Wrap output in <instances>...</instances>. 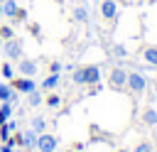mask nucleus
Listing matches in <instances>:
<instances>
[{
    "mask_svg": "<svg viewBox=\"0 0 157 152\" xmlns=\"http://www.w3.org/2000/svg\"><path fill=\"white\" fill-rule=\"evenodd\" d=\"M128 81V69L125 66H113L110 74H108V86L110 88H123Z\"/></svg>",
    "mask_w": 157,
    "mask_h": 152,
    "instance_id": "obj_1",
    "label": "nucleus"
},
{
    "mask_svg": "<svg viewBox=\"0 0 157 152\" xmlns=\"http://www.w3.org/2000/svg\"><path fill=\"white\" fill-rule=\"evenodd\" d=\"M125 86H128L132 93H142V91L147 88V78H145L140 71H130V74H128V81H125Z\"/></svg>",
    "mask_w": 157,
    "mask_h": 152,
    "instance_id": "obj_2",
    "label": "nucleus"
},
{
    "mask_svg": "<svg viewBox=\"0 0 157 152\" xmlns=\"http://www.w3.org/2000/svg\"><path fill=\"white\" fill-rule=\"evenodd\" d=\"M10 86H12V91H17V93H32V91H37V83H34V78H29V76L12 78Z\"/></svg>",
    "mask_w": 157,
    "mask_h": 152,
    "instance_id": "obj_3",
    "label": "nucleus"
},
{
    "mask_svg": "<svg viewBox=\"0 0 157 152\" xmlns=\"http://www.w3.org/2000/svg\"><path fill=\"white\" fill-rule=\"evenodd\" d=\"M56 137L54 135H49V132H42L39 137H37V150L39 152H56Z\"/></svg>",
    "mask_w": 157,
    "mask_h": 152,
    "instance_id": "obj_4",
    "label": "nucleus"
},
{
    "mask_svg": "<svg viewBox=\"0 0 157 152\" xmlns=\"http://www.w3.org/2000/svg\"><path fill=\"white\" fill-rule=\"evenodd\" d=\"M5 54H7L10 61H20L22 59V44L15 42V39H7L5 42Z\"/></svg>",
    "mask_w": 157,
    "mask_h": 152,
    "instance_id": "obj_5",
    "label": "nucleus"
},
{
    "mask_svg": "<svg viewBox=\"0 0 157 152\" xmlns=\"http://www.w3.org/2000/svg\"><path fill=\"white\" fill-rule=\"evenodd\" d=\"M83 83L86 86H98L101 83V69L98 66H83Z\"/></svg>",
    "mask_w": 157,
    "mask_h": 152,
    "instance_id": "obj_6",
    "label": "nucleus"
},
{
    "mask_svg": "<svg viewBox=\"0 0 157 152\" xmlns=\"http://www.w3.org/2000/svg\"><path fill=\"white\" fill-rule=\"evenodd\" d=\"M17 69H20V74H22V76H29V78H32V76L37 74V69H39V66H37V61H34V59H25V56H22Z\"/></svg>",
    "mask_w": 157,
    "mask_h": 152,
    "instance_id": "obj_7",
    "label": "nucleus"
},
{
    "mask_svg": "<svg viewBox=\"0 0 157 152\" xmlns=\"http://www.w3.org/2000/svg\"><path fill=\"white\" fill-rule=\"evenodd\" d=\"M101 15H103L105 20H115V15H118L115 0H103V2H101Z\"/></svg>",
    "mask_w": 157,
    "mask_h": 152,
    "instance_id": "obj_8",
    "label": "nucleus"
},
{
    "mask_svg": "<svg viewBox=\"0 0 157 152\" xmlns=\"http://www.w3.org/2000/svg\"><path fill=\"white\" fill-rule=\"evenodd\" d=\"M142 123H145L147 127H155V125H157V108L147 105V108L142 110Z\"/></svg>",
    "mask_w": 157,
    "mask_h": 152,
    "instance_id": "obj_9",
    "label": "nucleus"
},
{
    "mask_svg": "<svg viewBox=\"0 0 157 152\" xmlns=\"http://www.w3.org/2000/svg\"><path fill=\"white\" fill-rule=\"evenodd\" d=\"M2 12H5L7 17H12V20H17L20 7H17V2H15V0H5V2H2Z\"/></svg>",
    "mask_w": 157,
    "mask_h": 152,
    "instance_id": "obj_10",
    "label": "nucleus"
},
{
    "mask_svg": "<svg viewBox=\"0 0 157 152\" xmlns=\"http://www.w3.org/2000/svg\"><path fill=\"white\" fill-rule=\"evenodd\" d=\"M0 101H2V103H7V101L12 103V101H15V91H12L10 83H0Z\"/></svg>",
    "mask_w": 157,
    "mask_h": 152,
    "instance_id": "obj_11",
    "label": "nucleus"
},
{
    "mask_svg": "<svg viewBox=\"0 0 157 152\" xmlns=\"http://www.w3.org/2000/svg\"><path fill=\"white\" fill-rule=\"evenodd\" d=\"M56 83H59V74H49V76H47V78H44V81L39 83V88L49 93V91H52V88H54Z\"/></svg>",
    "mask_w": 157,
    "mask_h": 152,
    "instance_id": "obj_12",
    "label": "nucleus"
},
{
    "mask_svg": "<svg viewBox=\"0 0 157 152\" xmlns=\"http://www.w3.org/2000/svg\"><path fill=\"white\" fill-rule=\"evenodd\" d=\"M29 130H34L37 135H42V132L47 130V120H44L42 115H37V118H32V123H29Z\"/></svg>",
    "mask_w": 157,
    "mask_h": 152,
    "instance_id": "obj_13",
    "label": "nucleus"
},
{
    "mask_svg": "<svg viewBox=\"0 0 157 152\" xmlns=\"http://www.w3.org/2000/svg\"><path fill=\"white\" fill-rule=\"evenodd\" d=\"M142 56H145V61H147L150 66H157V47H147V49L142 51Z\"/></svg>",
    "mask_w": 157,
    "mask_h": 152,
    "instance_id": "obj_14",
    "label": "nucleus"
},
{
    "mask_svg": "<svg viewBox=\"0 0 157 152\" xmlns=\"http://www.w3.org/2000/svg\"><path fill=\"white\" fill-rule=\"evenodd\" d=\"M37 137H39V135H37L34 130H27V132L22 135V142H25V147H37Z\"/></svg>",
    "mask_w": 157,
    "mask_h": 152,
    "instance_id": "obj_15",
    "label": "nucleus"
},
{
    "mask_svg": "<svg viewBox=\"0 0 157 152\" xmlns=\"http://www.w3.org/2000/svg\"><path fill=\"white\" fill-rule=\"evenodd\" d=\"M10 115H12V103L7 101V103H2V105H0V125H2V123H7V120H10Z\"/></svg>",
    "mask_w": 157,
    "mask_h": 152,
    "instance_id": "obj_16",
    "label": "nucleus"
},
{
    "mask_svg": "<svg viewBox=\"0 0 157 152\" xmlns=\"http://www.w3.org/2000/svg\"><path fill=\"white\" fill-rule=\"evenodd\" d=\"M39 103H42V93H39V91L27 93V105H29V108H34V105H39Z\"/></svg>",
    "mask_w": 157,
    "mask_h": 152,
    "instance_id": "obj_17",
    "label": "nucleus"
},
{
    "mask_svg": "<svg viewBox=\"0 0 157 152\" xmlns=\"http://www.w3.org/2000/svg\"><path fill=\"white\" fill-rule=\"evenodd\" d=\"M74 17H76L78 22H88V10H86V7H76V10H74Z\"/></svg>",
    "mask_w": 157,
    "mask_h": 152,
    "instance_id": "obj_18",
    "label": "nucleus"
},
{
    "mask_svg": "<svg viewBox=\"0 0 157 152\" xmlns=\"http://www.w3.org/2000/svg\"><path fill=\"white\" fill-rule=\"evenodd\" d=\"M0 74H2L5 78H10V81L15 78V69L10 66V61H7V64H2V69H0Z\"/></svg>",
    "mask_w": 157,
    "mask_h": 152,
    "instance_id": "obj_19",
    "label": "nucleus"
},
{
    "mask_svg": "<svg viewBox=\"0 0 157 152\" xmlns=\"http://www.w3.org/2000/svg\"><path fill=\"white\" fill-rule=\"evenodd\" d=\"M74 83H76V86H83V66L74 71Z\"/></svg>",
    "mask_w": 157,
    "mask_h": 152,
    "instance_id": "obj_20",
    "label": "nucleus"
},
{
    "mask_svg": "<svg viewBox=\"0 0 157 152\" xmlns=\"http://www.w3.org/2000/svg\"><path fill=\"white\" fill-rule=\"evenodd\" d=\"M0 39H12V27H0Z\"/></svg>",
    "mask_w": 157,
    "mask_h": 152,
    "instance_id": "obj_21",
    "label": "nucleus"
},
{
    "mask_svg": "<svg viewBox=\"0 0 157 152\" xmlns=\"http://www.w3.org/2000/svg\"><path fill=\"white\" fill-rule=\"evenodd\" d=\"M113 54H115V56H128V49H125L123 44H115V47H113Z\"/></svg>",
    "mask_w": 157,
    "mask_h": 152,
    "instance_id": "obj_22",
    "label": "nucleus"
},
{
    "mask_svg": "<svg viewBox=\"0 0 157 152\" xmlns=\"http://www.w3.org/2000/svg\"><path fill=\"white\" fill-rule=\"evenodd\" d=\"M132 152H155V150H152V145H147V142H140V145H137Z\"/></svg>",
    "mask_w": 157,
    "mask_h": 152,
    "instance_id": "obj_23",
    "label": "nucleus"
},
{
    "mask_svg": "<svg viewBox=\"0 0 157 152\" xmlns=\"http://www.w3.org/2000/svg\"><path fill=\"white\" fill-rule=\"evenodd\" d=\"M47 105H49V108H56V105H59V96H54V93L47 96Z\"/></svg>",
    "mask_w": 157,
    "mask_h": 152,
    "instance_id": "obj_24",
    "label": "nucleus"
},
{
    "mask_svg": "<svg viewBox=\"0 0 157 152\" xmlns=\"http://www.w3.org/2000/svg\"><path fill=\"white\" fill-rule=\"evenodd\" d=\"M49 69H52V74H59V71H61V64H59V61H54Z\"/></svg>",
    "mask_w": 157,
    "mask_h": 152,
    "instance_id": "obj_25",
    "label": "nucleus"
},
{
    "mask_svg": "<svg viewBox=\"0 0 157 152\" xmlns=\"http://www.w3.org/2000/svg\"><path fill=\"white\" fill-rule=\"evenodd\" d=\"M118 152H130V150H128V147H123V150H118Z\"/></svg>",
    "mask_w": 157,
    "mask_h": 152,
    "instance_id": "obj_26",
    "label": "nucleus"
},
{
    "mask_svg": "<svg viewBox=\"0 0 157 152\" xmlns=\"http://www.w3.org/2000/svg\"><path fill=\"white\" fill-rule=\"evenodd\" d=\"M0 17H2V2H0Z\"/></svg>",
    "mask_w": 157,
    "mask_h": 152,
    "instance_id": "obj_27",
    "label": "nucleus"
},
{
    "mask_svg": "<svg viewBox=\"0 0 157 152\" xmlns=\"http://www.w3.org/2000/svg\"><path fill=\"white\" fill-rule=\"evenodd\" d=\"M66 152H78V150H66Z\"/></svg>",
    "mask_w": 157,
    "mask_h": 152,
    "instance_id": "obj_28",
    "label": "nucleus"
},
{
    "mask_svg": "<svg viewBox=\"0 0 157 152\" xmlns=\"http://www.w3.org/2000/svg\"><path fill=\"white\" fill-rule=\"evenodd\" d=\"M0 2H5V0H0Z\"/></svg>",
    "mask_w": 157,
    "mask_h": 152,
    "instance_id": "obj_29",
    "label": "nucleus"
}]
</instances>
